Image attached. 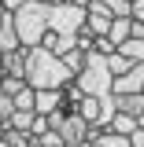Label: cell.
Returning <instances> with one entry per match:
<instances>
[{
	"label": "cell",
	"instance_id": "obj_11",
	"mask_svg": "<svg viewBox=\"0 0 144 147\" xmlns=\"http://www.w3.org/2000/svg\"><path fill=\"white\" fill-rule=\"evenodd\" d=\"M59 55H63V63H67L74 74H81V66L89 63V52H85V48H70V52H59Z\"/></svg>",
	"mask_w": 144,
	"mask_h": 147
},
{
	"label": "cell",
	"instance_id": "obj_2",
	"mask_svg": "<svg viewBox=\"0 0 144 147\" xmlns=\"http://www.w3.org/2000/svg\"><path fill=\"white\" fill-rule=\"evenodd\" d=\"M15 15V26H18V37L26 48H33L44 40L48 33V15H52V0H22V7L11 11Z\"/></svg>",
	"mask_w": 144,
	"mask_h": 147
},
{
	"label": "cell",
	"instance_id": "obj_9",
	"mask_svg": "<svg viewBox=\"0 0 144 147\" xmlns=\"http://www.w3.org/2000/svg\"><path fill=\"white\" fill-rule=\"evenodd\" d=\"M111 129H115V132H137V129H141V121H137V114H129V110H118V114H115V118H111Z\"/></svg>",
	"mask_w": 144,
	"mask_h": 147
},
{
	"label": "cell",
	"instance_id": "obj_4",
	"mask_svg": "<svg viewBox=\"0 0 144 147\" xmlns=\"http://www.w3.org/2000/svg\"><path fill=\"white\" fill-rule=\"evenodd\" d=\"M133 92H144V63H133L126 74L115 77V96H133Z\"/></svg>",
	"mask_w": 144,
	"mask_h": 147
},
{
	"label": "cell",
	"instance_id": "obj_6",
	"mask_svg": "<svg viewBox=\"0 0 144 147\" xmlns=\"http://www.w3.org/2000/svg\"><path fill=\"white\" fill-rule=\"evenodd\" d=\"M18 44H22V37H18L15 15L8 11V15H4V22H0V48H4V52H11V48H18Z\"/></svg>",
	"mask_w": 144,
	"mask_h": 147
},
{
	"label": "cell",
	"instance_id": "obj_12",
	"mask_svg": "<svg viewBox=\"0 0 144 147\" xmlns=\"http://www.w3.org/2000/svg\"><path fill=\"white\" fill-rule=\"evenodd\" d=\"M81 114H85V118H89L92 125H96V121H100V110H104V103H100V96H85V99H81Z\"/></svg>",
	"mask_w": 144,
	"mask_h": 147
},
{
	"label": "cell",
	"instance_id": "obj_20",
	"mask_svg": "<svg viewBox=\"0 0 144 147\" xmlns=\"http://www.w3.org/2000/svg\"><path fill=\"white\" fill-rule=\"evenodd\" d=\"M67 4H81V7H89V4H92V0H67Z\"/></svg>",
	"mask_w": 144,
	"mask_h": 147
},
{
	"label": "cell",
	"instance_id": "obj_1",
	"mask_svg": "<svg viewBox=\"0 0 144 147\" xmlns=\"http://www.w3.org/2000/svg\"><path fill=\"white\" fill-rule=\"evenodd\" d=\"M78 74L63 63V55L52 52L48 44H33L26 48V81L33 88H67Z\"/></svg>",
	"mask_w": 144,
	"mask_h": 147
},
{
	"label": "cell",
	"instance_id": "obj_14",
	"mask_svg": "<svg viewBox=\"0 0 144 147\" xmlns=\"http://www.w3.org/2000/svg\"><path fill=\"white\" fill-rule=\"evenodd\" d=\"M118 48H122L133 63H144V37H129L126 44H118Z\"/></svg>",
	"mask_w": 144,
	"mask_h": 147
},
{
	"label": "cell",
	"instance_id": "obj_16",
	"mask_svg": "<svg viewBox=\"0 0 144 147\" xmlns=\"http://www.w3.org/2000/svg\"><path fill=\"white\" fill-rule=\"evenodd\" d=\"M0 7H4V11H18V7H22V0H0Z\"/></svg>",
	"mask_w": 144,
	"mask_h": 147
},
{
	"label": "cell",
	"instance_id": "obj_10",
	"mask_svg": "<svg viewBox=\"0 0 144 147\" xmlns=\"http://www.w3.org/2000/svg\"><path fill=\"white\" fill-rule=\"evenodd\" d=\"M33 118H37V110H18L15 107V114L8 118V129H26V132H30V129H33Z\"/></svg>",
	"mask_w": 144,
	"mask_h": 147
},
{
	"label": "cell",
	"instance_id": "obj_8",
	"mask_svg": "<svg viewBox=\"0 0 144 147\" xmlns=\"http://www.w3.org/2000/svg\"><path fill=\"white\" fill-rule=\"evenodd\" d=\"M115 18H118V15H107V11H92V7H89V22H85V26H89L96 37H104V33H111V22H115Z\"/></svg>",
	"mask_w": 144,
	"mask_h": 147
},
{
	"label": "cell",
	"instance_id": "obj_15",
	"mask_svg": "<svg viewBox=\"0 0 144 147\" xmlns=\"http://www.w3.org/2000/svg\"><path fill=\"white\" fill-rule=\"evenodd\" d=\"M129 144H133V147H144V125L137 129V132H129Z\"/></svg>",
	"mask_w": 144,
	"mask_h": 147
},
{
	"label": "cell",
	"instance_id": "obj_3",
	"mask_svg": "<svg viewBox=\"0 0 144 147\" xmlns=\"http://www.w3.org/2000/svg\"><path fill=\"white\" fill-rule=\"evenodd\" d=\"M78 85L85 88V96H107V92H115V70L107 66V55L104 52H96V48L89 52V63L78 74Z\"/></svg>",
	"mask_w": 144,
	"mask_h": 147
},
{
	"label": "cell",
	"instance_id": "obj_21",
	"mask_svg": "<svg viewBox=\"0 0 144 147\" xmlns=\"http://www.w3.org/2000/svg\"><path fill=\"white\" fill-rule=\"evenodd\" d=\"M0 147H11V144H8V136H0Z\"/></svg>",
	"mask_w": 144,
	"mask_h": 147
},
{
	"label": "cell",
	"instance_id": "obj_17",
	"mask_svg": "<svg viewBox=\"0 0 144 147\" xmlns=\"http://www.w3.org/2000/svg\"><path fill=\"white\" fill-rule=\"evenodd\" d=\"M133 37H144V18L133 15Z\"/></svg>",
	"mask_w": 144,
	"mask_h": 147
},
{
	"label": "cell",
	"instance_id": "obj_7",
	"mask_svg": "<svg viewBox=\"0 0 144 147\" xmlns=\"http://www.w3.org/2000/svg\"><path fill=\"white\" fill-rule=\"evenodd\" d=\"M111 40H115V44H126L129 37H133V15H118L115 18V22H111Z\"/></svg>",
	"mask_w": 144,
	"mask_h": 147
},
{
	"label": "cell",
	"instance_id": "obj_13",
	"mask_svg": "<svg viewBox=\"0 0 144 147\" xmlns=\"http://www.w3.org/2000/svg\"><path fill=\"white\" fill-rule=\"evenodd\" d=\"M15 107L18 110H37V88L33 85H22V92L15 96Z\"/></svg>",
	"mask_w": 144,
	"mask_h": 147
},
{
	"label": "cell",
	"instance_id": "obj_18",
	"mask_svg": "<svg viewBox=\"0 0 144 147\" xmlns=\"http://www.w3.org/2000/svg\"><path fill=\"white\" fill-rule=\"evenodd\" d=\"M133 15H137V18H144V0H133Z\"/></svg>",
	"mask_w": 144,
	"mask_h": 147
},
{
	"label": "cell",
	"instance_id": "obj_5",
	"mask_svg": "<svg viewBox=\"0 0 144 147\" xmlns=\"http://www.w3.org/2000/svg\"><path fill=\"white\" fill-rule=\"evenodd\" d=\"M67 107L63 99V88H37V110L41 114H55V110Z\"/></svg>",
	"mask_w": 144,
	"mask_h": 147
},
{
	"label": "cell",
	"instance_id": "obj_19",
	"mask_svg": "<svg viewBox=\"0 0 144 147\" xmlns=\"http://www.w3.org/2000/svg\"><path fill=\"white\" fill-rule=\"evenodd\" d=\"M4 74H8V59H4V48H0V81H4Z\"/></svg>",
	"mask_w": 144,
	"mask_h": 147
}]
</instances>
